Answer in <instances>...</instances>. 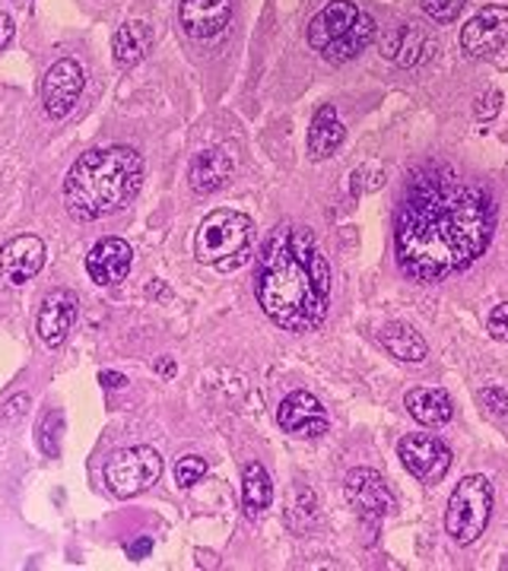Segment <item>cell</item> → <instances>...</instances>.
Returning <instances> with one entry per match:
<instances>
[{"mask_svg": "<svg viewBox=\"0 0 508 571\" xmlns=\"http://www.w3.org/2000/svg\"><path fill=\"white\" fill-rule=\"evenodd\" d=\"M254 245V223L235 210H213L197 228L194 254L220 274H232L248 264Z\"/></svg>", "mask_w": 508, "mask_h": 571, "instance_id": "5", "label": "cell"}, {"mask_svg": "<svg viewBox=\"0 0 508 571\" xmlns=\"http://www.w3.org/2000/svg\"><path fill=\"white\" fill-rule=\"evenodd\" d=\"M153 45V32H150V26L146 23H124L121 29L115 32V61L121 68H131V64H138L146 58V51Z\"/></svg>", "mask_w": 508, "mask_h": 571, "instance_id": "23", "label": "cell"}, {"mask_svg": "<svg viewBox=\"0 0 508 571\" xmlns=\"http://www.w3.org/2000/svg\"><path fill=\"white\" fill-rule=\"evenodd\" d=\"M162 477V457L150 445L121 448L105 463V486L118 499H134Z\"/></svg>", "mask_w": 508, "mask_h": 571, "instance_id": "7", "label": "cell"}, {"mask_svg": "<svg viewBox=\"0 0 508 571\" xmlns=\"http://www.w3.org/2000/svg\"><path fill=\"white\" fill-rule=\"evenodd\" d=\"M277 419L283 432L302 435V438H318V435L327 432V412L318 404V397L308 394V390H293L280 404Z\"/></svg>", "mask_w": 508, "mask_h": 571, "instance_id": "14", "label": "cell"}, {"mask_svg": "<svg viewBox=\"0 0 508 571\" xmlns=\"http://www.w3.org/2000/svg\"><path fill=\"white\" fill-rule=\"evenodd\" d=\"M45 267V242L39 235H17L0 248V286H23Z\"/></svg>", "mask_w": 508, "mask_h": 571, "instance_id": "9", "label": "cell"}, {"mask_svg": "<svg viewBox=\"0 0 508 571\" xmlns=\"http://www.w3.org/2000/svg\"><path fill=\"white\" fill-rule=\"evenodd\" d=\"M150 549H153V540H150V537H140L138 543H128V555H131L134 562H140V559L150 555Z\"/></svg>", "mask_w": 508, "mask_h": 571, "instance_id": "31", "label": "cell"}, {"mask_svg": "<svg viewBox=\"0 0 508 571\" xmlns=\"http://www.w3.org/2000/svg\"><path fill=\"white\" fill-rule=\"evenodd\" d=\"M419 3H423V13L429 20H436V23H455L467 0H419Z\"/></svg>", "mask_w": 508, "mask_h": 571, "instance_id": "25", "label": "cell"}, {"mask_svg": "<svg viewBox=\"0 0 508 571\" xmlns=\"http://www.w3.org/2000/svg\"><path fill=\"white\" fill-rule=\"evenodd\" d=\"M397 455H400V463L407 467L410 477H416L419 482H429V486L445 480V473L451 470V451L436 435H404Z\"/></svg>", "mask_w": 508, "mask_h": 571, "instance_id": "8", "label": "cell"}, {"mask_svg": "<svg viewBox=\"0 0 508 571\" xmlns=\"http://www.w3.org/2000/svg\"><path fill=\"white\" fill-rule=\"evenodd\" d=\"M407 410L414 416L416 422L429 426V429H439L451 419V397L439 388H416L407 394Z\"/></svg>", "mask_w": 508, "mask_h": 571, "instance_id": "21", "label": "cell"}, {"mask_svg": "<svg viewBox=\"0 0 508 571\" xmlns=\"http://www.w3.org/2000/svg\"><path fill=\"white\" fill-rule=\"evenodd\" d=\"M134 252L124 238H99L87 254V274L99 286H115L131 271Z\"/></svg>", "mask_w": 508, "mask_h": 571, "instance_id": "16", "label": "cell"}, {"mask_svg": "<svg viewBox=\"0 0 508 571\" xmlns=\"http://www.w3.org/2000/svg\"><path fill=\"white\" fill-rule=\"evenodd\" d=\"M347 502L356 508V514L369 518V521H378L385 514H392L394 508V496L388 489V482L382 473H375L369 467H356L347 473Z\"/></svg>", "mask_w": 508, "mask_h": 571, "instance_id": "11", "label": "cell"}, {"mask_svg": "<svg viewBox=\"0 0 508 571\" xmlns=\"http://www.w3.org/2000/svg\"><path fill=\"white\" fill-rule=\"evenodd\" d=\"M83 68L70 58H61L48 68L45 80H42V102H45V112L58 121V118H68L83 92Z\"/></svg>", "mask_w": 508, "mask_h": 571, "instance_id": "10", "label": "cell"}, {"mask_svg": "<svg viewBox=\"0 0 508 571\" xmlns=\"http://www.w3.org/2000/svg\"><path fill=\"white\" fill-rule=\"evenodd\" d=\"M102 385H105V388H124V385H128V378H124V375H118V371H102Z\"/></svg>", "mask_w": 508, "mask_h": 571, "instance_id": "33", "label": "cell"}, {"mask_svg": "<svg viewBox=\"0 0 508 571\" xmlns=\"http://www.w3.org/2000/svg\"><path fill=\"white\" fill-rule=\"evenodd\" d=\"M77 312H80V298L77 293H70V289H54V293H48L45 302H42V308H39V318H35V330H39V337L45 346H61V343L68 340L70 327H73V320H77Z\"/></svg>", "mask_w": 508, "mask_h": 571, "instance_id": "15", "label": "cell"}, {"mask_svg": "<svg viewBox=\"0 0 508 571\" xmlns=\"http://www.w3.org/2000/svg\"><path fill=\"white\" fill-rule=\"evenodd\" d=\"M496 228V204L486 187L448 165L419 169L397 210V267L416 283H439L467 271L486 252Z\"/></svg>", "mask_w": 508, "mask_h": 571, "instance_id": "1", "label": "cell"}, {"mask_svg": "<svg viewBox=\"0 0 508 571\" xmlns=\"http://www.w3.org/2000/svg\"><path fill=\"white\" fill-rule=\"evenodd\" d=\"M508 42V7L489 3L464 26L461 48L470 58H489Z\"/></svg>", "mask_w": 508, "mask_h": 571, "instance_id": "12", "label": "cell"}, {"mask_svg": "<svg viewBox=\"0 0 508 571\" xmlns=\"http://www.w3.org/2000/svg\"><path fill=\"white\" fill-rule=\"evenodd\" d=\"M156 371H162V375H172V371H175V366H172V363H160V366H156Z\"/></svg>", "mask_w": 508, "mask_h": 571, "instance_id": "34", "label": "cell"}, {"mask_svg": "<svg viewBox=\"0 0 508 571\" xmlns=\"http://www.w3.org/2000/svg\"><path fill=\"white\" fill-rule=\"evenodd\" d=\"M274 502V482L271 473L264 470V463L248 460L245 470H242V511L248 521H257L267 508Z\"/></svg>", "mask_w": 508, "mask_h": 571, "instance_id": "20", "label": "cell"}, {"mask_svg": "<svg viewBox=\"0 0 508 571\" xmlns=\"http://www.w3.org/2000/svg\"><path fill=\"white\" fill-rule=\"evenodd\" d=\"M489 334H492L496 340L508 343V302L492 308V315H489Z\"/></svg>", "mask_w": 508, "mask_h": 571, "instance_id": "28", "label": "cell"}, {"mask_svg": "<svg viewBox=\"0 0 508 571\" xmlns=\"http://www.w3.org/2000/svg\"><path fill=\"white\" fill-rule=\"evenodd\" d=\"M433 51H436V42L414 23L397 26L382 39V54L400 68H416V64L429 61Z\"/></svg>", "mask_w": 508, "mask_h": 571, "instance_id": "17", "label": "cell"}, {"mask_svg": "<svg viewBox=\"0 0 508 571\" xmlns=\"http://www.w3.org/2000/svg\"><path fill=\"white\" fill-rule=\"evenodd\" d=\"M480 102H484V105H477V118H492V114L499 112V105H502V92H486L484 99H480Z\"/></svg>", "mask_w": 508, "mask_h": 571, "instance_id": "30", "label": "cell"}, {"mask_svg": "<svg viewBox=\"0 0 508 571\" xmlns=\"http://www.w3.org/2000/svg\"><path fill=\"white\" fill-rule=\"evenodd\" d=\"M492 514V486L486 477L474 473L464 477L451 499H448V511H445V530L458 547H470L489 524Z\"/></svg>", "mask_w": 508, "mask_h": 571, "instance_id": "6", "label": "cell"}, {"mask_svg": "<svg viewBox=\"0 0 508 571\" xmlns=\"http://www.w3.org/2000/svg\"><path fill=\"white\" fill-rule=\"evenodd\" d=\"M143 182V160L134 146H99L70 165L64 204L80 223L112 216L134 201Z\"/></svg>", "mask_w": 508, "mask_h": 571, "instance_id": "3", "label": "cell"}, {"mask_svg": "<svg viewBox=\"0 0 508 571\" xmlns=\"http://www.w3.org/2000/svg\"><path fill=\"white\" fill-rule=\"evenodd\" d=\"M344 137H347V128L337 118L334 105H322L315 112V118H312V128H308V153H312V160H331L341 150Z\"/></svg>", "mask_w": 508, "mask_h": 571, "instance_id": "18", "label": "cell"}, {"mask_svg": "<svg viewBox=\"0 0 508 571\" xmlns=\"http://www.w3.org/2000/svg\"><path fill=\"white\" fill-rule=\"evenodd\" d=\"M480 404H484L486 412H489V416H496V419H506V416H508V394H506V390H496V388L480 390Z\"/></svg>", "mask_w": 508, "mask_h": 571, "instance_id": "27", "label": "cell"}, {"mask_svg": "<svg viewBox=\"0 0 508 571\" xmlns=\"http://www.w3.org/2000/svg\"><path fill=\"white\" fill-rule=\"evenodd\" d=\"M179 20L187 35L197 42L220 39L232 20V0H182Z\"/></svg>", "mask_w": 508, "mask_h": 571, "instance_id": "13", "label": "cell"}, {"mask_svg": "<svg viewBox=\"0 0 508 571\" xmlns=\"http://www.w3.org/2000/svg\"><path fill=\"white\" fill-rule=\"evenodd\" d=\"M254 293L283 330L305 334L322 324L331 305V267L308 228L280 226L267 238Z\"/></svg>", "mask_w": 508, "mask_h": 571, "instance_id": "2", "label": "cell"}, {"mask_svg": "<svg viewBox=\"0 0 508 571\" xmlns=\"http://www.w3.org/2000/svg\"><path fill=\"white\" fill-rule=\"evenodd\" d=\"M382 346L392 353L394 359H400V363H423L426 353H429L426 340L416 334L410 324H404V320H394V324H388L382 330Z\"/></svg>", "mask_w": 508, "mask_h": 571, "instance_id": "22", "label": "cell"}, {"mask_svg": "<svg viewBox=\"0 0 508 571\" xmlns=\"http://www.w3.org/2000/svg\"><path fill=\"white\" fill-rule=\"evenodd\" d=\"M232 175V160L223 150H204L197 153L191 162V172H187V182L194 194H213L220 191L223 184L230 182Z\"/></svg>", "mask_w": 508, "mask_h": 571, "instance_id": "19", "label": "cell"}, {"mask_svg": "<svg viewBox=\"0 0 508 571\" xmlns=\"http://www.w3.org/2000/svg\"><path fill=\"white\" fill-rule=\"evenodd\" d=\"M308 45L331 64H347L359 51H366L375 39V20L359 10L353 0H331L318 17H312Z\"/></svg>", "mask_w": 508, "mask_h": 571, "instance_id": "4", "label": "cell"}, {"mask_svg": "<svg viewBox=\"0 0 508 571\" xmlns=\"http://www.w3.org/2000/svg\"><path fill=\"white\" fill-rule=\"evenodd\" d=\"M10 39H13V20L7 13H0V51L10 45Z\"/></svg>", "mask_w": 508, "mask_h": 571, "instance_id": "32", "label": "cell"}, {"mask_svg": "<svg viewBox=\"0 0 508 571\" xmlns=\"http://www.w3.org/2000/svg\"><path fill=\"white\" fill-rule=\"evenodd\" d=\"M26 410H29V394H17V397H10V400H7V407H3V416H0V419H3V422H17Z\"/></svg>", "mask_w": 508, "mask_h": 571, "instance_id": "29", "label": "cell"}, {"mask_svg": "<svg viewBox=\"0 0 508 571\" xmlns=\"http://www.w3.org/2000/svg\"><path fill=\"white\" fill-rule=\"evenodd\" d=\"M61 429H64V416L61 410H48L39 422V448L45 457H58L61 455Z\"/></svg>", "mask_w": 508, "mask_h": 571, "instance_id": "24", "label": "cell"}, {"mask_svg": "<svg viewBox=\"0 0 508 571\" xmlns=\"http://www.w3.org/2000/svg\"><path fill=\"white\" fill-rule=\"evenodd\" d=\"M204 473H207V460H204V457L187 455L175 463V482H179L182 489L194 486V482H201Z\"/></svg>", "mask_w": 508, "mask_h": 571, "instance_id": "26", "label": "cell"}]
</instances>
